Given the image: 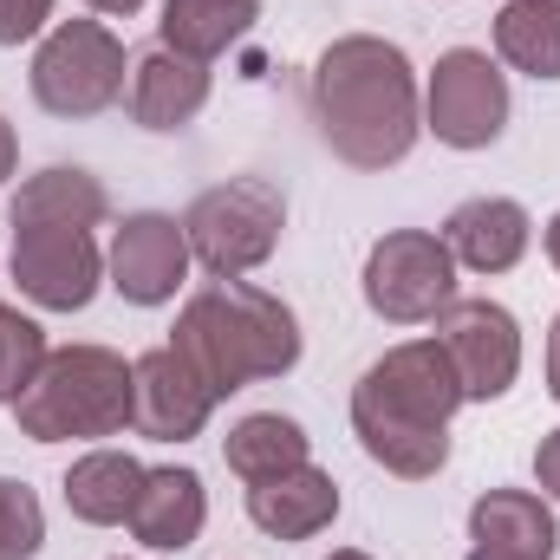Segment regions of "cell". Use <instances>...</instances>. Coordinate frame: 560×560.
<instances>
[{"label":"cell","instance_id":"7402d4cb","mask_svg":"<svg viewBox=\"0 0 560 560\" xmlns=\"http://www.w3.org/2000/svg\"><path fill=\"white\" fill-rule=\"evenodd\" d=\"M495 52L528 79H560V7L509 0L495 13Z\"/></svg>","mask_w":560,"mask_h":560},{"label":"cell","instance_id":"4316f807","mask_svg":"<svg viewBox=\"0 0 560 560\" xmlns=\"http://www.w3.org/2000/svg\"><path fill=\"white\" fill-rule=\"evenodd\" d=\"M548 392H555V405H560V313H555V326H548Z\"/></svg>","mask_w":560,"mask_h":560},{"label":"cell","instance_id":"d6986e66","mask_svg":"<svg viewBox=\"0 0 560 560\" xmlns=\"http://www.w3.org/2000/svg\"><path fill=\"white\" fill-rule=\"evenodd\" d=\"M138 489H143V463L131 450H92L66 469V509L92 528H118L131 522L138 509Z\"/></svg>","mask_w":560,"mask_h":560},{"label":"cell","instance_id":"2e32d148","mask_svg":"<svg viewBox=\"0 0 560 560\" xmlns=\"http://www.w3.org/2000/svg\"><path fill=\"white\" fill-rule=\"evenodd\" d=\"M332 515H339V489L313 463L280 469L268 482H248V522L268 541H313L319 528H332Z\"/></svg>","mask_w":560,"mask_h":560},{"label":"cell","instance_id":"5bb4252c","mask_svg":"<svg viewBox=\"0 0 560 560\" xmlns=\"http://www.w3.org/2000/svg\"><path fill=\"white\" fill-rule=\"evenodd\" d=\"M528 242H535V222H528V209L509 202V196H469V202H456L450 222H443V248H450L456 268H469V275H509V268L528 255Z\"/></svg>","mask_w":560,"mask_h":560},{"label":"cell","instance_id":"44dd1931","mask_svg":"<svg viewBox=\"0 0 560 560\" xmlns=\"http://www.w3.org/2000/svg\"><path fill=\"white\" fill-rule=\"evenodd\" d=\"M306 450H313L306 430H300L293 418H280V411H255V418H242L229 436H222V456H229V469H235L242 482H268V476H280V469L313 463Z\"/></svg>","mask_w":560,"mask_h":560},{"label":"cell","instance_id":"7c38bea8","mask_svg":"<svg viewBox=\"0 0 560 560\" xmlns=\"http://www.w3.org/2000/svg\"><path fill=\"white\" fill-rule=\"evenodd\" d=\"M189 235H183V222L176 215H156V209H143V215H125L118 222V235H112V287L131 300V306H163V300H176V287L189 280Z\"/></svg>","mask_w":560,"mask_h":560},{"label":"cell","instance_id":"8992f818","mask_svg":"<svg viewBox=\"0 0 560 560\" xmlns=\"http://www.w3.org/2000/svg\"><path fill=\"white\" fill-rule=\"evenodd\" d=\"M33 98L52 118H98L125 98V39L105 20H59L33 52Z\"/></svg>","mask_w":560,"mask_h":560},{"label":"cell","instance_id":"7a4b0ae2","mask_svg":"<svg viewBox=\"0 0 560 560\" xmlns=\"http://www.w3.org/2000/svg\"><path fill=\"white\" fill-rule=\"evenodd\" d=\"M463 411V378L436 339L392 346L352 385V430L365 456L405 482H423L450 463V418Z\"/></svg>","mask_w":560,"mask_h":560},{"label":"cell","instance_id":"5b68a950","mask_svg":"<svg viewBox=\"0 0 560 560\" xmlns=\"http://www.w3.org/2000/svg\"><path fill=\"white\" fill-rule=\"evenodd\" d=\"M280 229H287V202H280L275 183H261V176L215 183L183 215L189 255L215 280H242L255 268H268V255L280 248Z\"/></svg>","mask_w":560,"mask_h":560},{"label":"cell","instance_id":"8fae6325","mask_svg":"<svg viewBox=\"0 0 560 560\" xmlns=\"http://www.w3.org/2000/svg\"><path fill=\"white\" fill-rule=\"evenodd\" d=\"M209 411H215V398L176 346H150L143 359H131V430L138 436L189 443V436H202Z\"/></svg>","mask_w":560,"mask_h":560},{"label":"cell","instance_id":"30bf717a","mask_svg":"<svg viewBox=\"0 0 560 560\" xmlns=\"http://www.w3.org/2000/svg\"><path fill=\"white\" fill-rule=\"evenodd\" d=\"M13 280L46 313H85L105 280V255L92 229H13Z\"/></svg>","mask_w":560,"mask_h":560},{"label":"cell","instance_id":"9c48e42d","mask_svg":"<svg viewBox=\"0 0 560 560\" xmlns=\"http://www.w3.org/2000/svg\"><path fill=\"white\" fill-rule=\"evenodd\" d=\"M436 346L463 378V405H489L522 378V326L502 300H450L436 313Z\"/></svg>","mask_w":560,"mask_h":560},{"label":"cell","instance_id":"9a60e30c","mask_svg":"<svg viewBox=\"0 0 560 560\" xmlns=\"http://www.w3.org/2000/svg\"><path fill=\"white\" fill-rule=\"evenodd\" d=\"M202 522H209V489H202V476L196 469H143V489H138V509H131V535H138L150 555H183V548H196V535H202Z\"/></svg>","mask_w":560,"mask_h":560},{"label":"cell","instance_id":"4fadbf2b","mask_svg":"<svg viewBox=\"0 0 560 560\" xmlns=\"http://www.w3.org/2000/svg\"><path fill=\"white\" fill-rule=\"evenodd\" d=\"M560 528L535 489H489L469 509V560H555Z\"/></svg>","mask_w":560,"mask_h":560},{"label":"cell","instance_id":"1f68e13d","mask_svg":"<svg viewBox=\"0 0 560 560\" xmlns=\"http://www.w3.org/2000/svg\"><path fill=\"white\" fill-rule=\"evenodd\" d=\"M541 7H560V0H541Z\"/></svg>","mask_w":560,"mask_h":560},{"label":"cell","instance_id":"d4e9b609","mask_svg":"<svg viewBox=\"0 0 560 560\" xmlns=\"http://www.w3.org/2000/svg\"><path fill=\"white\" fill-rule=\"evenodd\" d=\"M52 20V0H0V46H26L39 39Z\"/></svg>","mask_w":560,"mask_h":560},{"label":"cell","instance_id":"e0dca14e","mask_svg":"<svg viewBox=\"0 0 560 560\" xmlns=\"http://www.w3.org/2000/svg\"><path fill=\"white\" fill-rule=\"evenodd\" d=\"M209 105V66L170 46H150L131 66V118L143 131H183Z\"/></svg>","mask_w":560,"mask_h":560},{"label":"cell","instance_id":"3957f363","mask_svg":"<svg viewBox=\"0 0 560 560\" xmlns=\"http://www.w3.org/2000/svg\"><path fill=\"white\" fill-rule=\"evenodd\" d=\"M170 346L189 359V372L222 405L229 392L261 385V378H287L300 365V319L287 300L248 287V280H215V287L189 293Z\"/></svg>","mask_w":560,"mask_h":560},{"label":"cell","instance_id":"ac0fdd59","mask_svg":"<svg viewBox=\"0 0 560 560\" xmlns=\"http://www.w3.org/2000/svg\"><path fill=\"white\" fill-rule=\"evenodd\" d=\"M112 215V196L92 170L52 163L13 189V229H98Z\"/></svg>","mask_w":560,"mask_h":560},{"label":"cell","instance_id":"277c9868","mask_svg":"<svg viewBox=\"0 0 560 560\" xmlns=\"http://www.w3.org/2000/svg\"><path fill=\"white\" fill-rule=\"evenodd\" d=\"M20 436L33 443H92L131 430V365L112 346H66L46 352L39 378L13 405Z\"/></svg>","mask_w":560,"mask_h":560},{"label":"cell","instance_id":"603a6c76","mask_svg":"<svg viewBox=\"0 0 560 560\" xmlns=\"http://www.w3.org/2000/svg\"><path fill=\"white\" fill-rule=\"evenodd\" d=\"M46 365V332L20 306H0V405H20V392Z\"/></svg>","mask_w":560,"mask_h":560},{"label":"cell","instance_id":"ba28073f","mask_svg":"<svg viewBox=\"0 0 560 560\" xmlns=\"http://www.w3.org/2000/svg\"><path fill=\"white\" fill-rule=\"evenodd\" d=\"M423 125L450 150H489L509 125V79L489 52L450 46L423 85Z\"/></svg>","mask_w":560,"mask_h":560},{"label":"cell","instance_id":"ffe728a7","mask_svg":"<svg viewBox=\"0 0 560 560\" xmlns=\"http://www.w3.org/2000/svg\"><path fill=\"white\" fill-rule=\"evenodd\" d=\"M261 20V0H163V46L189 52V59H222L235 39H248V26Z\"/></svg>","mask_w":560,"mask_h":560},{"label":"cell","instance_id":"f546056e","mask_svg":"<svg viewBox=\"0 0 560 560\" xmlns=\"http://www.w3.org/2000/svg\"><path fill=\"white\" fill-rule=\"evenodd\" d=\"M548 261H555V268H560V215H555V222H548Z\"/></svg>","mask_w":560,"mask_h":560},{"label":"cell","instance_id":"cb8c5ba5","mask_svg":"<svg viewBox=\"0 0 560 560\" xmlns=\"http://www.w3.org/2000/svg\"><path fill=\"white\" fill-rule=\"evenodd\" d=\"M46 548V509L26 482L0 476V560H33Z\"/></svg>","mask_w":560,"mask_h":560},{"label":"cell","instance_id":"52a82bcc","mask_svg":"<svg viewBox=\"0 0 560 560\" xmlns=\"http://www.w3.org/2000/svg\"><path fill=\"white\" fill-rule=\"evenodd\" d=\"M456 300V255L430 229H392L365 255V306L392 326H423Z\"/></svg>","mask_w":560,"mask_h":560},{"label":"cell","instance_id":"f1b7e54d","mask_svg":"<svg viewBox=\"0 0 560 560\" xmlns=\"http://www.w3.org/2000/svg\"><path fill=\"white\" fill-rule=\"evenodd\" d=\"M143 0H92V13H112V20H131Z\"/></svg>","mask_w":560,"mask_h":560},{"label":"cell","instance_id":"4dcf8cb0","mask_svg":"<svg viewBox=\"0 0 560 560\" xmlns=\"http://www.w3.org/2000/svg\"><path fill=\"white\" fill-rule=\"evenodd\" d=\"M332 560H372V555H359V548H339V555H332Z\"/></svg>","mask_w":560,"mask_h":560},{"label":"cell","instance_id":"6da1fadb","mask_svg":"<svg viewBox=\"0 0 560 560\" xmlns=\"http://www.w3.org/2000/svg\"><path fill=\"white\" fill-rule=\"evenodd\" d=\"M313 125L326 150L352 170H392L411 156L418 118V72L405 46L378 33H346L313 66Z\"/></svg>","mask_w":560,"mask_h":560},{"label":"cell","instance_id":"83f0119b","mask_svg":"<svg viewBox=\"0 0 560 560\" xmlns=\"http://www.w3.org/2000/svg\"><path fill=\"white\" fill-rule=\"evenodd\" d=\"M13 163H20V138H13V125L0 118V183L13 176Z\"/></svg>","mask_w":560,"mask_h":560},{"label":"cell","instance_id":"484cf974","mask_svg":"<svg viewBox=\"0 0 560 560\" xmlns=\"http://www.w3.org/2000/svg\"><path fill=\"white\" fill-rule=\"evenodd\" d=\"M535 482H541V495L560 502V430H548L541 450H535Z\"/></svg>","mask_w":560,"mask_h":560}]
</instances>
